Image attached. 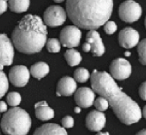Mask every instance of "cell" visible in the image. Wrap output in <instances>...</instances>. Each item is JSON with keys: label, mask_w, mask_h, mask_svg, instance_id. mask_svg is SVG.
<instances>
[{"label": "cell", "mask_w": 146, "mask_h": 135, "mask_svg": "<svg viewBox=\"0 0 146 135\" xmlns=\"http://www.w3.org/2000/svg\"><path fill=\"white\" fill-rule=\"evenodd\" d=\"M33 135H68L66 131L55 123H46L36 130Z\"/></svg>", "instance_id": "16"}, {"label": "cell", "mask_w": 146, "mask_h": 135, "mask_svg": "<svg viewBox=\"0 0 146 135\" xmlns=\"http://www.w3.org/2000/svg\"><path fill=\"white\" fill-rule=\"evenodd\" d=\"M136 135H146V130L145 129L142 130V131H140Z\"/></svg>", "instance_id": "33"}, {"label": "cell", "mask_w": 146, "mask_h": 135, "mask_svg": "<svg viewBox=\"0 0 146 135\" xmlns=\"http://www.w3.org/2000/svg\"><path fill=\"white\" fill-rule=\"evenodd\" d=\"M77 84L74 78L63 77L57 83L56 94L57 96H70L76 91Z\"/></svg>", "instance_id": "15"}, {"label": "cell", "mask_w": 146, "mask_h": 135, "mask_svg": "<svg viewBox=\"0 0 146 135\" xmlns=\"http://www.w3.org/2000/svg\"><path fill=\"white\" fill-rule=\"evenodd\" d=\"M46 47L50 53H58L61 50V44L56 38H50L46 42Z\"/></svg>", "instance_id": "24"}, {"label": "cell", "mask_w": 146, "mask_h": 135, "mask_svg": "<svg viewBox=\"0 0 146 135\" xmlns=\"http://www.w3.org/2000/svg\"><path fill=\"white\" fill-rule=\"evenodd\" d=\"M138 54H139V61L140 63L145 66L146 64V40L143 39L138 44Z\"/></svg>", "instance_id": "23"}, {"label": "cell", "mask_w": 146, "mask_h": 135, "mask_svg": "<svg viewBox=\"0 0 146 135\" xmlns=\"http://www.w3.org/2000/svg\"><path fill=\"white\" fill-rule=\"evenodd\" d=\"M105 122H106L105 115L98 111H92L89 113L85 119V125L92 132H99L105 126Z\"/></svg>", "instance_id": "13"}, {"label": "cell", "mask_w": 146, "mask_h": 135, "mask_svg": "<svg viewBox=\"0 0 146 135\" xmlns=\"http://www.w3.org/2000/svg\"><path fill=\"white\" fill-rule=\"evenodd\" d=\"M131 56V53L130 52H126L125 53V56Z\"/></svg>", "instance_id": "36"}, {"label": "cell", "mask_w": 146, "mask_h": 135, "mask_svg": "<svg viewBox=\"0 0 146 135\" xmlns=\"http://www.w3.org/2000/svg\"><path fill=\"white\" fill-rule=\"evenodd\" d=\"M10 10L15 13L26 12L30 6L28 0H11L7 3Z\"/></svg>", "instance_id": "19"}, {"label": "cell", "mask_w": 146, "mask_h": 135, "mask_svg": "<svg viewBox=\"0 0 146 135\" xmlns=\"http://www.w3.org/2000/svg\"><path fill=\"white\" fill-rule=\"evenodd\" d=\"M91 46V51L93 56H102L105 52V48L103 44L102 38L97 31H90L87 34L86 41Z\"/></svg>", "instance_id": "14"}, {"label": "cell", "mask_w": 146, "mask_h": 135, "mask_svg": "<svg viewBox=\"0 0 146 135\" xmlns=\"http://www.w3.org/2000/svg\"><path fill=\"white\" fill-rule=\"evenodd\" d=\"M66 12L60 6H50L44 11V24L50 27L60 26L66 20Z\"/></svg>", "instance_id": "6"}, {"label": "cell", "mask_w": 146, "mask_h": 135, "mask_svg": "<svg viewBox=\"0 0 146 135\" xmlns=\"http://www.w3.org/2000/svg\"><path fill=\"white\" fill-rule=\"evenodd\" d=\"M90 78L92 90L106 100L121 122L131 125L140 121L143 117L140 106L121 90L108 73L94 70Z\"/></svg>", "instance_id": "1"}, {"label": "cell", "mask_w": 146, "mask_h": 135, "mask_svg": "<svg viewBox=\"0 0 146 135\" xmlns=\"http://www.w3.org/2000/svg\"><path fill=\"white\" fill-rule=\"evenodd\" d=\"M9 81L17 87L26 86L30 78V72L25 66H15L9 71Z\"/></svg>", "instance_id": "10"}, {"label": "cell", "mask_w": 146, "mask_h": 135, "mask_svg": "<svg viewBox=\"0 0 146 135\" xmlns=\"http://www.w3.org/2000/svg\"><path fill=\"white\" fill-rule=\"evenodd\" d=\"M74 121L71 116H65L62 119V127L64 128H72L74 126Z\"/></svg>", "instance_id": "28"}, {"label": "cell", "mask_w": 146, "mask_h": 135, "mask_svg": "<svg viewBox=\"0 0 146 135\" xmlns=\"http://www.w3.org/2000/svg\"><path fill=\"white\" fill-rule=\"evenodd\" d=\"M8 7V5L7 1H4V0H0V15H2L7 11V9Z\"/></svg>", "instance_id": "30"}, {"label": "cell", "mask_w": 146, "mask_h": 135, "mask_svg": "<svg viewBox=\"0 0 146 135\" xmlns=\"http://www.w3.org/2000/svg\"><path fill=\"white\" fill-rule=\"evenodd\" d=\"M139 94H140V97L142 98L143 101H145L146 100V83H145V82L141 84V86L139 88Z\"/></svg>", "instance_id": "29"}, {"label": "cell", "mask_w": 146, "mask_h": 135, "mask_svg": "<svg viewBox=\"0 0 146 135\" xmlns=\"http://www.w3.org/2000/svg\"><path fill=\"white\" fill-rule=\"evenodd\" d=\"M96 135H110L108 132H98Z\"/></svg>", "instance_id": "35"}, {"label": "cell", "mask_w": 146, "mask_h": 135, "mask_svg": "<svg viewBox=\"0 0 146 135\" xmlns=\"http://www.w3.org/2000/svg\"><path fill=\"white\" fill-rule=\"evenodd\" d=\"M0 135H1V132H0Z\"/></svg>", "instance_id": "37"}, {"label": "cell", "mask_w": 146, "mask_h": 135, "mask_svg": "<svg viewBox=\"0 0 146 135\" xmlns=\"http://www.w3.org/2000/svg\"><path fill=\"white\" fill-rule=\"evenodd\" d=\"M7 111V103L3 102V101H0V113H5Z\"/></svg>", "instance_id": "31"}, {"label": "cell", "mask_w": 146, "mask_h": 135, "mask_svg": "<svg viewBox=\"0 0 146 135\" xmlns=\"http://www.w3.org/2000/svg\"><path fill=\"white\" fill-rule=\"evenodd\" d=\"M139 39V33L132 27H125L119 33V44L123 48L130 49L136 46Z\"/></svg>", "instance_id": "11"}, {"label": "cell", "mask_w": 146, "mask_h": 135, "mask_svg": "<svg viewBox=\"0 0 146 135\" xmlns=\"http://www.w3.org/2000/svg\"><path fill=\"white\" fill-rule=\"evenodd\" d=\"M35 109H36V116L41 121H49L50 119H53L54 116V110L48 106L46 101L38 102L36 103Z\"/></svg>", "instance_id": "17"}, {"label": "cell", "mask_w": 146, "mask_h": 135, "mask_svg": "<svg viewBox=\"0 0 146 135\" xmlns=\"http://www.w3.org/2000/svg\"><path fill=\"white\" fill-rule=\"evenodd\" d=\"M64 58L66 59V61L70 66H75L81 63L82 56L80 53L75 49H68L66 52L64 53Z\"/></svg>", "instance_id": "20"}, {"label": "cell", "mask_w": 146, "mask_h": 135, "mask_svg": "<svg viewBox=\"0 0 146 135\" xmlns=\"http://www.w3.org/2000/svg\"><path fill=\"white\" fill-rule=\"evenodd\" d=\"M49 66L44 62H37L34 64L30 68V73L32 74L33 77L36 79H42L46 77L49 73Z\"/></svg>", "instance_id": "18"}, {"label": "cell", "mask_w": 146, "mask_h": 135, "mask_svg": "<svg viewBox=\"0 0 146 135\" xmlns=\"http://www.w3.org/2000/svg\"><path fill=\"white\" fill-rule=\"evenodd\" d=\"M143 10L141 6L134 1L129 0L120 5L119 16L120 18L126 23H133L141 17Z\"/></svg>", "instance_id": "5"}, {"label": "cell", "mask_w": 146, "mask_h": 135, "mask_svg": "<svg viewBox=\"0 0 146 135\" xmlns=\"http://www.w3.org/2000/svg\"><path fill=\"white\" fill-rule=\"evenodd\" d=\"M95 99V93L91 88L82 87L75 91L74 101L78 107L88 108L91 107Z\"/></svg>", "instance_id": "12"}, {"label": "cell", "mask_w": 146, "mask_h": 135, "mask_svg": "<svg viewBox=\"0 0 146 135\" xmlns=\"http://www.w3.org/2000/svg\"><path fill=\"white\" fill-rule=\"evenodd\" d=\"M15 56L14 46L7 34H0V71L4 66H11Z\"/></svg>", "instance_id": "7"}, {"label": "cell", "mask_w": 146, "mask_h": 135, "mask_svg": "<svg viewBox=\"0 0 146 135\" xmlns=\"http://www.w3.org/2000/svg\"><path fill=\"white\" fill-rule=\"evenodd\" d=\"M94 103L95 108L97 109L96 111L101 112V113L106 111V110L108 109V106H109V104H108L106 100H105L104 97H101V96L95 100V101L94 102Z\"/></svg>", "instance_id": "26"}, {"label": "cell", "mask_w": 146, "mask_h": 135, "mask_svg": "<svg viewBox=\"0 0 146 135\" xmlns=\"http://www.w3.org/2000/svg\"><path fill=\"white\" fill-rule=\"evenodd\" d=\"M83 50L84 52H90L91 51V46H90V44L88 43H84V46H83Z\"/></svg>", "instance_id": "32"}, {"label": "cell", "mask_w": 146, "mask_h": 135, "mask_svg": "<svg viewBox=\"0 0 146 135\" xmlns=\"http://www.w3.org/2000/svg\"><path fill=\"white\" fill-rule=\"evenodd\" d=\"M47 41V27L41 17L35 15L25 16L12 33V44L20 53H39Z\"/></svg>", "instance_id": "3"}, {"label": "cell", "mask_w": 146, "mask_h": 135, "mask_svg": "<svg viewBox=\"0 0 146 135\" xmlns=\"http://www.w3.org/2000/svg\"><path fill=\"white\" fill-rule=\"evenodd\" d=\"M112 0H68L66 15L78 28L95 31L106 23L113 13Z\"/></svg>", "instance_id": "2"}, {"label": "cell", "mask_w": 146, "mask_h": 135, "mask_svg": "<svg viewBox=\"0 0 146 135\" xmlns=\"http://www.w3.org/2000/svg\"><path fill=\"white\" fill-rule=\"evenodd\" d=\"M7 90H8V79L6 74H5V73H3V71H0V99L7 93Z\"/></svg>", "instance_id": "25"}, {"label": "cell", "mask_w": 146, "mask_h": 135, "mask_svg": "<svg viewBox=\"0 0 146 135\" xmlns=\"http://www.w3.org/2000/svg\"><path fill=\"white\" fill-rule=\"evenodd\" d=\"M82 37V32L75 26H65L60 33V44L64 47H76L79 46Z\"/></svg>", "instance_id": "8"}, {"label": "cell", "mask_w": 146, "mask_h": 135, "mask_svg": "<svg viewBox=\"0 0 146 135\" xmlns=\"http://www.w3.org/2000/svg\"><path fill=\"white\" fill-rule=\"evenodd\" d=\"M90 78V73L87 69L85 68H77L74 73V80L75 82L85 83Z\"/></svg>", "instance_id": "21"}, {"label": "cell", "mask_w": 146, "mask_h": 135, "mask_svg": "<svg viewBox=\"0 0 146 135\" xmlns=\"http://www.w3.org/2000/svg\"><path fill=\"white\" fill-rule=\"evenodd\" d=\"M110 75L113 79L123 81L130 77L132 73V66L129 61L124 58L114 59L110 66Z\"/></svg>", "instance_id": "9"}, {"label": "cell", "mask_w": 146, "mask_h": 135, "mask_svg": "<svg viewBox=\"0 0 146 135\" xmlns=\"http://www.w3.org/2000/svg\"><path fill=\"white\" fill-rule=\"evenodd\" d=\"M104 30L107 34H113L116 32L117 24L113 21H107L104 24Z\"/></svg>", "instance_id": "27"}, {"label": "cell", "mask_w": 146, "mask_h": 135, "mask_svg": "<svg viewBox=\"0 0 146 135\" xmlns=\"http://www.w3.org/2000/svg\"><path fill=\"white\" fill-rule=\"evenodd\" d=\"M31 124V118L24 109L13 107L3 116L1 129L7 135H27Z\"/></svg>", "instance_id": "4"}, {"label": "cell", "mask_w": 146, "mask_h": 135, "mask_svg": "<svg viewBox=\"0 0 146 135\" xmlns=\"http://www.w3.org/2000/svg\"><path fill=\"white\" fill-rule=\"evenodd\" d=\"M21 101H22L21 95H20L19 93L17 92L9 93L7 96V102L9 105L12 107H17V105H19Z\"/></svg>", "instance_id": "22"}, {"label": "cell", "mask_w": 146, "mask_h": 135, "mask_svg": "<svg viewBox=\"0 0 146 135\" xmlns=\"http://www.w3.org/2000/svg\"><path fill=\"white\" fill-rule=\"evenodd\" d=\"M74 113H81V109H80V107H75L74 108Z\"/></svg>", "instance_id": "34"}]
</instances>
